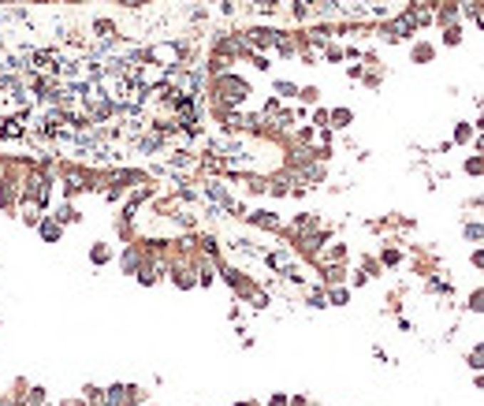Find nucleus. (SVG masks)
<instances>
[{
    "label": "nucleus",
    "instance_id": "nucleus-19",
    "mask_svg": "<svg viewBox=\"0 0 484 406\" xmlns=\"http://www.w3.org/2000/svg\"><path fill=\"white\" fill-rule=\"evenodd\" d=\"M376 257H380V265H383V269H398L406 254H403V246H398V239H388V242L380 246V254H376Z\"/></svg>",
    "mask_w": 484,
    "mask_h": 406
},
{
    "label": "nucleus",
    "instance_id": "nucleus-2",
    "mask_svg": "<svg viewBox=\"0 0 484 406\" xmlns=\"http://www.w3.org/2000/svg\"><path fill=\"white\" fill-rule=\"evenodd\" d=\"M417 34V26L406 11H398V15H388V19H380L376 23V38L380 41H388V45H403V41H413Z\"/></svg>",
    "mask_w": 484,
    "mask_h": 406
},
{
    "label": "nucleus",
    "instance_id": "nucleus-40",
    "mask_svg": "<svg viewBox=\"0 0 484 406\" xmlns=\"http://www.w3.org/2000/svg\"><path fill=\"white\" fill-rule=\"evenodd\" d=\"M101 392H105V387H97V384H86V387H82V399H86V402H101Z\"/></svg>",
    "mask_w": 484,
    "mask_h": 406
},
{
    "label": "nucleus",
    "instance_id": "nucleus-14",
    "mask_svg": "<svg viewBox=\"0 0 484 406\" xmlns=\"http://www.w3.org/2000/svg\"><path fill=\"white\" fill-rule=\"evenodd\" d=\"M86 257H90V265H93V269H105V265H112V261H115V250H112V242L93 239V242H90V250H86Z\"/></svg>",
    "mask_w": 484,
    "mask_h": 406
},
{
    "label": "nucleus",
    "instance_id": "nucleus-1",
    "mask_svg": "<svg viewBox=\"0 0 484 406\" xmlns=\"http://www.w3.org/2000/svg\"><path fill=\"white\" fill-rule=\"evenodd\" d=\"M249 97H254V86H249V78H242L235 68L224 71V75H212L205 83V101H216L224 108H242Z\"/></svg>",
    "mask_w": 484,
    "mask_h": 406
},
{
    "label": "nucleus",
    "instance_id": "nucleus-15",
    "mask_svg": "<svg viewBox=\"0 0 484 406\" xmlns=\"http://www.w3.org/2000/svg\"><path fill=\"white\" fill-rule=\"evenodd\" d=\"M436 41H428V38H413L410 41V63H432L436 60Z\"/></svg>",
    "mask_w": 484,
    "mask_h": 406
},
{
    "label": "nucleus",
    "instance_id": "nucleus-8",
    "mask_svg": "<svg viewBox=\"0 0 484 406\" xmlns=\"http://www.w3.org/2000/svg\"><path fill=\"white\" fill-rule=\"evenodd\" d=\"M142 261H145V246H142V239H135V242H123V254H120V272H123V276H135V272L142 269Z\"/></svg>",
    "mask_w": 484,
    "mask_h": 406
},
{
    "label": "nucleus",
    "instance_id": "nucleus-33",
    "mask_svg": "<svg viewBox=\"0 0 484 406\" xmlns=\"http://www.w3.org/2000/svg\"><path fill=\"white\" fill-rule=\"evenodd\" d=\"M328 112H331V108L313 105V112H309V127H316V131H328Z\"/></svg>",
    "mask_w": 484,
    "mask_h": 406
},
{
    "label": "nucleus",
    "instance_id": "nucleus-13",
    "mask_svg": "<svg viewBox=\"0 0 484 406\" xmlns=\"http://www.w3.org/2000/svg\"><path fill=\"white\" fill-rule=\"evenodd\" d=\"M0 213H4V217H15V213H19V183L0 179Z\"/></svg>",
    "mask_w": 484,
    "mask_h": 406
},
{
    "label": "nucleus",
    "instance_id": "nucleus-27",
    "mask_svg": "<svg viewBox=\"0 0 484 406\" xmlns=\"http://www.w3.org/2000/svg\"><path fill=\"white\" fill-rule=\"evenodd\" d=\"M272 93L279 97V101H294V97H298V83H291V78H276Z\"/></svg>",
    "mask_w": 484,
    "mask_h": 406
},
{
    "label": "nucleus",
    "instance_id": "nucleus-9",
    "mask_svg": "<svg viewBox=\"0 0 484 406\" xmlns=\"http://www.w3.org/2000/svg\"><path fill=\"white\" fill-rule=\"evenodd\" d=\"M313 265H350V246H346V242H339V239H328Z\"/></svg>",
    "mask_w": 484,
    "mask_h": 406
},
{
    "label": "nucleus",
    "instance_id": "nucleus-7",
    "mask_svg": "<svg viewBox=\"0 0 484 406\" xmlns=\"http://www.w3.org/2000/svg\"><path fill=\"white\" fill-rule=\"evenodd\" d=\"M26 60H30V68H34L38 75H56V78H60V63H63V60H60L56 48H34Z\"/></svg>",
    "mask_w": 484,
    "mask_h": 406
},
{
    "label": "nucleus",
    "instance_id": "nucleus-16",
    "mask_svg": "<svg viewBox=\"0 0 484 406\" xmlns=\"http://www.w3.org/2000/svg\"><path fill=\"white\" fill-rule=\"evenodd\" d=\"M346 272H350V265H316V283L339 287V283H346Z\"/></svg>",
    "mask_w": 484,
    "mask_h": 406
},
{
    "label": "nucleus",
    "instance_id": "nucleus-37",
    "mask_svg": "<svg viewBox=\"0 0 484 406\" xmlns=\"http://www.w3.org/2000/svg\"><path fill=\"white\" fill-rule=\"evenodd\" d=\"M465 310H470V313H484V287L470 291V298H465Z\"/></svg>",
    "mask_w": 484,
    "mask_h": 406
},
{
    "label": "nucleus",
    "instance_id": "nucleus-24",
    "mask_svg": "<svg viewBox=\"0 0 484 406\" xmlns=\"http://www.w3.org/2000/svg\"><path fill=\"white\" fill-rule=\"evenodd\" d=\"M462 239L473 242V246H484V224L480 220H465L462 224Z\"/></svg>",
    "mask_w": 484,
    "mask_h": 406
},
{
    "label": "nucleus",
    "instance_id": "nucleus-22",
    "mask_svg": "<svg viewBox=\"0 0 484 406\" xmlns=\"http://www.w3.org/2000/svg\"><path fill=\"white\" fill-rule=\"evenodd\" d=\"M306 306H309V310H328V287L324 283L306 287Z\"/></svg>",
    "mask_w": 484,
    "mask_h": 406
},
{
    "label": "nucleus",
    "instance_id": "nucleus-20",
    "mask_svg": "<svg viewBox=\"0 0 484 406\" xmlns=\"http://www.w3.org/2000/svg\"><path fill=\"white\" fill-rule=\"evenodd\" d=\"M48 213H53L63 227H71V224H82V213H78V205L75 202H68V198H63L60 205H53V209H48Z\"/></svg>",
    "mask_w": 484,
    "mask_h": 406
},
{
    "label": "nucleus",
    "instance_id": "nucleus-47",
    "mask_svg": "<svg viewBox=\"0 0 484 406\" xmlns=\"http://www.w3.org/2000/svg\"><path fill=\"white\" fill-rule=\"evenodd\" d=\"M0 328H4V321H0Z\"/></svg>",
    "mask_w": 484,
    "mask_h": 406
},
{
    "label": "nucleus",
    "instance_id": "nucleus-34",
    "mask_svg": "<svg viewBox=\"0 0 484 406\" xmlns=\"http://www.w3.org/2000/svg\"><path fill=\"white\" fill-rule=\"evenodd\" d=\"M462 172L470 175V179H473V175H484V157H480V153L465 157V160H462Z\"/></svg>",
    "mask_w": 484,
    "mask_h": 406
},
{
    "label": "nucleus",
    "instance_id": "nucleus-26",
    "mask_svg": "<svg viewBox=\"0 0 484 406\" xmlns=\"http://www.w3.org/2000/svg\"><path fill=\"white\" fill-rule=\"evenodd\" d=\"M294 101L298 105H302V108H313V105H321V86H298V97H294Z\"/></svg>",
    "mask_w": 484,
    "mask_h": 406
},
{
    "label": "nucleus",
    "instance_id": "nucleus-5",
    "mask_svg": "<svg viewBox=\"0 0 484 406\" xmlns=\"http://www.w3.org/2000/svg\"><path fill=\"white\" fill-rule=\"evenodd\" d=\"M246 224L254 227V231H264V235H279L283 231V217L272 213V209H254V213H246Z\"/></svg>",
    "mask_w": 484,
    "mask_h": 406
},
{
    "label": "nucleus",
    "instance_id": "nucleus-46",
    "mask_svg": "<svg viewBox=\"0 0 484 406\" xmlns=\"http://www.w3.org/2000/svg\"><path fill=\"white\" fill-rule=\"evenodd\" d=\"M473 127H477V131H484V112H480V116H477V123H473Z\"/></svg>",
    "mask_w": 484,
    "mask_h": 406
},
{
    "label": "nucleus",
    "instance_id": "nucleus-38",
    "mask_svg": "<svg viewBox=\"0 0 484 406\" xmlns=\"http://www.w3.org/2000/svg\"><path fill=\"white\" fill-rule=\"evenodd\" d=\"M26 387H30V380H26V377H15V380H11V387H8L11 402H19V399L26 395Z\"/></svg>",
    "mask_w": 484,
    "mask_h": 406
},
{
    "label": "nucleus",
    "instance_id": "nucleus-23",
    "mask_svg": "<svg viewBox=\"0 0 484 406\" xmlns=\"http://www.w3.org/2000/svg\"><path fill=\"white\" fill-rule=\"evenodd\" d=\"M462 15L470 19L477 30H484V0H462Z\"/></svg>",
    "mask_w": 484,
    "mask_h": 406
},
{
    "label": "nucleus",
    "instance_id": "nucleus-10",
    "mask_svg": "<svg viewBox=\"0 0 484 406\" xmlns=\"http://www.w3.org/2000/svg\"><path fill=\"white\" fill-rule=\"evenodd\" d=\"M34 231H38V239L45 242V246H56V242H63V231H68V227H63V224H60L53 213H45V217L38 220Z\"/></svg>",
    "mask_w": 484,
    "mask_h": 406
},
{
    "label": "nucleus",
    "instance_id": "nucleus-11",
    "mask_svg": "<svg viewBox=\"0 0 484 406\" xmlns=\"http://www.w3.org/2000/svg\"><path fill=\"white\" fill-rule=\"evenodd\" d=\"M135 153H145V157H157V153H168V138L157 135L153 127H149L145 135L135 138Z\"/></svg>",
    "mask_w": 484,
    "mask_h": 406
},
{
    "label": "nucleus",
    "instance_id": "nucleus-21",
    "mask_svg": "<svg viewBox=\"0 0 484 406\" xmlns=\"http://www.w3.org/2000/svg\"><path fill=\"white\" fill-rule=\"evenodd\" d=\"M473 138H477V127L470 120H458L455 131H450V145H473Z\"/></svg>",
    "mask_w": 484,
    "mask_h": 406
},
{
    "label": "nucleus",
    "instance_id": "nucleus-39",
    "mask_svg": "<svg viewBox=\"0 0 484 406\" xmlns=\"http://www.w3.org/2000/svg\"><path fill=\"white\" fill-rule=\"evenodd\" d=\"M361 75H365V63L361 60H350L346 63V78H350V83H361Z\"/></svg>",
    "mask_w": 484,
    "mask_h": 406
},
{
    "label": "nucleus",
    "instance_id": "nucleus-35",
    "mask_svg": "<svg viewBox=\"0 0 484 406\" xmlns=\"http://www.w3.org/2000/svg\"><path fill=\"white\" fill-rule=\"evenodd\" d=\"M283 108H287V105H283V101H279V97L272 93V97H269V101H264V105H261V116H264V120H276V116H279V112H283Z\"/></svg>",
    "mask_w": 484,
    "mask_h": 406
},
{
    "label": "nucleus",
    "instance_id": "nucleus-12",
    "mask_svg": "<svg viewBox=\"0 0 484 406\" xmlns=\"http://www.w3.org/2000/svg\"><path fill=\"white\" fill-rule=\"evenodd\" d=\"M450 23H462V0H440L436 4V30H443V26H450Z\"/></svg>",
    "mask_w": 484,
    "mask_h": 406
},
{
    "label": "nucleus",
    "instance_id": "nucleus-3",
    "mask_svg": "<svg viewBox=\"0 0 484 406\" xmlns=\"http://www.w3.org/2000/svg\"><path fill=\"white\" fill-rule=\"evenodd\" d=\"M220 283H227L231 295H235L239 302H246V298L261 287L249 272H242V269H235V265H227V261H220Z\"/></svg>",
    "mask_w": 484,
    "mask_h": 406
},
{
    "label": "nucleus",
    "instance_id": "nucleus-45",
    "mask_svg": "<svg viewBox=\"0 0 484 406\" xmlns=\"http://www.w3.org/2000/svg\"><path fill=\"white\" fill-rule=\"evenodd\" d=\"M235 406H264V402H257V399H242V402H235Z\"/></svg>",
    "mask_w": 484,
    "mask_h": 406
},
{
    "label": "nucleus",
    "instance_id": "nucleus-42",
    "mask_svg": "<svg viewBox=\"0 0 484 406\" xmlns=\"http://www.w3.org/2000/svg\"><path fill=\"white\" fill-rule=\"evenodd\" d=\"M56 406H93V402H86L82 395H68V399H60Z\"/></svg>",
    "mask_w": 484,
    "mask_h": 406
},
{
    "label": "nucleus",
    "instance_id": "nucleus-36",
    "mask_svg": "<svg viewBox=\"0 0 484 406\" xmlns=\"http://www.w3.org/2000/svg\"><path fill=\"white\" fill-rule=\"evenodd\" d=\"M291 19L294 23H309V4H306V0H291Z\"/></svg>",
    "mask_w": 484,
    "mask_h": 406
},
{
    "label": "nucleus",
    "instance_id": "nucleus-41",
    "mask_svg": "<svg viewBox=\"0 0 484 406\" xmlns=\"http://www.w3.org/2000/svg\"><path fill=\"white\" fill-rule=\"evenodd\" d=\"M470 265L484 272V246H473V254H470Z\"/></svg>",
    "mask_w": 484,
    "mask_h": 406
},
{
    "label": "nucleus",
    "instance_id": "nucleus-29",
    "mask_svg": "<svg viewBox=\"0 0 484 406\" xmlns=\"http://www.w3.org/2000/svg\"><path fill=\"white\" fill-rule=\"evenodd\" d=\"M465 365H470L473 373H484V339H480V343H473L470 350H465Z\"/></svg>",
    "mask_w": 484,
    "mask_h": 406
},
{
    "label": "nucleus",
    "instance_id": "nucleus-6",
    "mask_svg": "<svg viewBox=\"0 0 484 406\" xmlns=\"http://www.w3.org/2000/svg\"><path fill=\"white\" fill-rule=\"evenodd\" d=\"M264 265H269V272H279V276H287L294 265H298V254L287 246V242H279L276 250L264 254Z\"/></svg>",
    "mask_w": 484,
    "mask_h": 406
},
{
    "label": "nucleus",
    "instance_id": "nucleus-44",
    "mask_svg": "<svg viewBox=\"0 0 484 406\" xmlns=\"http://www.w3.org/2000/svg\"><path fill=\"white\" fill-rule=\"evenodd\" d=\"M473 384H477L480 392H484V373H473Z\"/></svg>",
    "mask_w": 484,
    "mask_h": 406
},
{
    "label": "nucleus",
    "instance_id": "nucleus-18",
    "mask_svg": "<svg viewBox=\"0 0 484 406\" xmlns=\"http://www.w3.org/2000/svg\"><path fill=\"white\" fill-rule=\"evenodd\" d=\"M350 127H354V108L336 105L328 112V131H350Z\"/></svg>",
    "mask_w": 484,
    "mask_h": 406
},
{
    "label": "nucleus",
    "instance_id": "nucleus-31",
    "mask_svg": "<svg viewBox=\"0 0 484 406\" xmlns=\"http://www.w3.org/2000/svg\"><path fill=\"white\" fill-rule=\"evenodd\" d=\"M440 34H443V45H447V48H458L465 30H462V23H450V26H443V30H440Z\"/></svg>",
    "mask_w": 484,
    "mask_h": 406
},
{
    "label": "nucleus",
    "instance_id": "nucleus-17",
    "mask_svg": "<svg viewBox=\"0 0 484 406\" xmlns=\"http://www.w3.org/2000/svg\"><path fill=\"white\" fill-rule=\"evenodd\" d=\"M90 30H93L97 41H120V26H115V19H108V15H97L90 23Z\"/></svg>",
    "mask_w": 484,
    "mask_h": 406
},
{
    "label": "nucleus",
    "instance_id": "nucleus-32",
    "mask_svg": "<svg viewBox=\"0 0 484 406\" xmlns=\"http://www.w3.org/2000/svg\"><path fill=\"white\" fill-rule=\"evenodd\" d=\"M321 60H328V63H343V60H346V45L328 41V45L321 48Z\"/></svg>",
    "mask_w": 484,
    "mask_h": 406
},
{
    "label": "nucleus",
    "instance_id": "nucleus-25",
    "mask_svg": "<svg viewBox=\"0 0 484 406\" xmlns=\"http://www.w3.org/2000/svg\"><path fill=\"white\" fill-rule=\"evenodd\" d=\"M358 269L369 276V280H376V276H383V265H380V257L376 254H361L358 257Z\"/></svg>",
    "mask_w": 484,
    "mask_h": 406
},
{
    "label": "nucleus",
    "instance_id": "nucleus-4",
    "mask_svg": "<svg viewBox=\"0 0 484 406\" xmlns=\"http://www.w3.org/2000/svg\"><path fill=\"white\" fill-rule=\"evenodd\" d=\"M242 38H246V45L254 48V53H272L279 30H276V26H264V23H254V26L242 30Z\"/></svg>",
    "mask_w": 484,
    "mask_h": 406
},
{
    "label": "nucleus",
    "instance_id": "nucleus-28",
    "mask_svg": "<svg viewBox=\"0 0 484 406\" xmlns=\"http://www.w3.org/2000/svg\"><path fill=\"white\" fill-rule=\"evenodd\" d=\"M246 306H249V310H254V313H264V310H269V306H272V295H269V291H264V287H257L254 295L246 298Z\"/></svg>",
    "mask_w": 484,
    "mask_h": 406
},
{
    "label": "nucleus",
    "instance_id": "nucleus-43",
    "mask_svg": "<svg viewBox=\"0 0 484 406\" xmlns=\"http://www.w3.org/2000/svg\"><path fill=\"white\" fill-rule=\"evenodd\" d=\"M227 317H231V321H242V306H239V298H235V306L227 310Z\"/></svg>",
    "mask_w": 484,
    "mask_h": 406
},
{
    "label": "nucleus",
    "instance_id": "nucleus-30",
    "mask_svg": "<svg viewBox=\"0 0 484 406\" xmlns=\"http://www.w3.org/2000/svg\"><path fill=\"white\" fill-rule=\"evenodd\" d=\"M350 298H354V291H350L346 283L328 287V306H350Z\"/></svg>",
    "mask_w": 484,
    "mask_h": 406
}]
</instances>
